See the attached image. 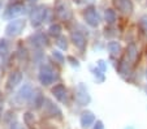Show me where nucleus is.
<instances>
[{
  "label": "nucleus",
  "mask_w": 147,
  "mask_h": 129,
  "mask_svg": "<svg viewBox=\"0 0 147 129\" xmlns=\"http://www.w3.org/2000/svg\"><path fill=\"white\" fill-rule=\"evenodd\" d=\"M59 78V74L50 67V65H43L39 72V81L42 85H51Z\"/></svg>",
  "instance_id": "obj_1"
},
{
  "label": "nucleus",
  "mask_w": 147,
  "mask_h": 129,
  "mask_svg": "<svg viewBox=\"0 0 147 129\" xmlns=\"http://www.w3.org/2000/svg\"><path fill=\"white\" fill-rule=\"evenodd\" d=\"M24 28H25V21L24 20L12 21V22H9L8 26L5 28V34L8 36H16L24 30Z\"/></svg>",
  "instance_id": "obj_2"
},
{
  "label": "nucleus",
  "mask_w": 147,
  "mask_h": 129,
  "mask_svg": "<svg viewBox=\"0 0 147 129\" xmlns=\"http://www.w3.org/2000/svg\"><path fill=\"white\" fill-rule=\"evenodd\" d=\"M46 13H47V11H46L45 5L36 7L33 11V13H31V25L35 26V28L40 25L42 21L46 20Z\"/></svg>",
  "instance_id": "obj_3"
},
{
  "label": "nucleus",
  "mask_w": 147,
  "mask_h": 129,
  "mask_svg": "<svg viewBox=\"0 0 147 129\" xmlns=\"http://www.w3.org/2000/svg\"><path fill=\"white\" fill-rule=\"evenodd\" d=\"M24 11H25L24 5H21V4H14V5L9 7V8L5 11V13H4V18H5V20H11V18H13V17L22 14Z\"/></svg>",
  "instance_id": "obj_4"
},
{
  "label": "nucleus",
  "mask_w": 147,
  "mask_h": 129,
  "mask_svg": "<svg viewBox=\"0 0 147 129\" xmlns=\"http://www.w3.org/2000/svg\"><path fill=\"white\" fill-rule=\"evenodd\" d=\"M33 94H34V91H33V89H31L30 85H24V87L20 90L18 94H17L16 99L18 102H21V103H24V102L29 101V99L33 97Z\"/></svg>",
  "instance_id": "obj_5"
},
{
  "label": "nucleus",
  "mask_w": 147,
  "mask_h": 129,
  "mask_svg": "<svg viewBox=\"0 0 147 129\" xmlns=\"http://www.w3.org/2000/svg\"><path fill=\"white\" fill-rule=\"evenodd\" d=\"M76 99H77V102L80 104H82V106H85V104H87L90 102V97H89V94H87L86 89L83 87V85L78 86V91H77V94H76Z\"/></svg>",
  "instance_id": "obj_6"
},
{
  "label": "nucleus",
  "mask_w": 147,
  "mask_h": 129,
  "mask_svg": "<svg viewBox=\"0 0 147 129\" xmlns=\"http://www.w3.org/2000/svg\"><path fill=\"white\" fill-rule=\"evenodd\" d=\"M21 80H22V74H21V72L12 73L11 76L8 77V81H7V89L8 90L14 89L18 84H21Z\"/></svg>",
  "instance_id": "obj_7"
},
{
  "label": "nucleus",
  "mask_w": 147,
  "mask_h": 129,
  "mask_svg": "<svg viewBox=\"0 0 147 129\" xmlns=\"http://www.w3.org/2000/svg\"><path fill=\"white\" fill-rule=\"evenodd\" d=\"M94 121H95V116L90 111L83 112L82 116H81V125H82L83 129H87L89 126H91L94 124Z\"/></svg>",
  "instance_id": "obj_8"
},
{
  "label": "nucleus",
  "mask_w": 147,
  "mask_h": 129,
  "mask_svg": "<svg viewBox=\"0 0 147 129\" xmlns=\"http://www.w3.org/2000/svg\"><path fill=\"white\" fill-rule=\"evenodd\" d=\"M43 106H45L46 113H47V115H50V116H55V115L59 116L61 113L60 109H59L57 107H56L51 101H48V99H45V102H43Z\"/></svg>",
  "instance_id": "obj_9"
},
{
  "label": "nucleus",
  "mask_w": 147,
  "mask_h": 129,
  "mask_svg": "<svg viewBox=\"0 0 147 129\" xmlns=\"http://www.w3.org/2000/svg\"><path fill=\"white\" fill-rule=\"evenodd\" d=\"M52 94L55 95L56 99H59L60 102H64L65 97H67V89L63 85H56L52 89Z\"/></svg>",
  "instance_id": "obj_10"
},
{
  "label": "nucleus",
  "mask_w": 147,
  "mask_h": 129,
  "mask_svg": "<svg viewBox=\"0 0 147 129\" xmlns=\"http://www.w3.org/2000/svg\"><path fill=\"white\" fill-rule=\"evenodd\" d=\"M85 18H86L87 24H90L91 26H96L99 22V18H98V14L94 9H89V11L85 13Z\"/></svg>",
  "instance_id": "obj_11"
},
{
  "label": "nucleus",
  "mask_w": 147,
  "mask_h": 129,
  "mask_svg": "<svg viewBox=\"0 0 147 129\" xmlns=\"http://www.w3.org/2000/svg\"><path fill=\"white\" fill-rule=\"evenodd\" d=\"M115 5L124 13H129L131 11V3L129 0H115Z\"/></svg>",
  "instance_id": "obj_12"
},
{
  "label": "nucleus",
  "mask_w": 147,
  "mask_h": 129,
  "mask_svg": "<svg viewBox=\"0 0 147 129\" xmlns=\"http://www.w3.org/2000/svg\"><path fill=\"white\" fill-rule=\"evenodd\" d=\"M72 39H73V43H74L78 48H81V50H83V48H85L86 42H85V36H83L81 33H77V31H76V33H73L72 34Z\"/></svg>",
  "instance_id": "obj_13"
},
{
  "label": "nucleus",
  "mask_w": 147,
  "mask_h": 129,
  "mask_svg": "<svg viewBox=\"0 0 147 129\" xmlns=\"http://www.w3.org/2000/svg\"><path fill=\"white\" fill-rule=\"evenodd\" d=\"M57 14H59V17L60 18H63V20H67V18H69V16H70V13H69V11H68L65 7H63V5H59L57 7Z\"/></svg>",
  "instance_id": "obj_14"
},
{
  "label": "nucleus",
  "mask_w": 147,
  "mask_h": 129,
  "mask_svg": "<svg viewBox=\"0 0 147 129\" xmlns=\"http://www.w3.org/2000/svg\"><path fill=\"white\" fill-rule=\"evenodd\" d=\"M7 52H8V45H7V42L4 39H1L0 41V60L5 56Z\"/></svg>",
  "instance_id": "obj_15"
},
{
  "label": "nucleus",
  "mask_w": 147,
  "mask_h": 129,
  "mask_svg": "<svg viewBox=\"0 0 147 129\" xmlns=\"http://www.w3.org/2000/svg\"><path fill=\"white\" fill-rule=\"evenodd\" d=\"M24 121H25L26 125L33 126L34 125V121H35V119H34V115L31 112H26L25 115H24Z\"/></svg>",
  "instance_id": "obj_16"
},
{
  "label": "nucleus",
  "mask_w": 147,
  "mask_h": 129,
  "mask_svg": "<svg viewBox=\"0 0 147 129\" xmlns=\"http://www.w3.org/2000/svg\"><path fill=\"white\" fill-rule=\"evenodd\" d=\"M48 31H50V34H51L52 36H57L59 34H60V31H61V28H60L59 25H52V26L50 28V30H48Z\"/></svg>",
  "instance_id": "obj_17"
},
{
  "label": "nucleus",
  "mask_w": 147,
  "mask_h": 129,
  "mask_svg": "<svg viewBox=\"0 0 147 129\" xmlns=\"http://www.w3.org/2000/svg\"><path fill=\"white\" fill-rule=\"evenodd\" d=\"M108 48H109V51H111L112 53H119V50H120V46L117 45L116 42H111L108 45Z\"/></svg>",
  "instance_id": "obj_18"
},
{
  "label": "nucleus",
  "mask_w": 147,
  "mask_h": 129,
  "mask_svg": "<svg viewBox=\"0 0 147 129\" xmlns=\"http://www.w3.org/2000/svg\"><path fill=\"white\" fill-rule=\"evenodd\" d=\"M106 18L108 22H113L115 21V12L112 11V9H108V11L106 12Z\"/></svg>",
  "instance_id": "obj_19"
},
{
  "label": "nucleus",
  "mask_w": 147,
  "mask_h": 129,
  "mask_svg": "<svg viewBox=\"0 0 147 129\" xmlns=\"http://www.w3.org/2000/svg\"><path fill=\"white\" fill-rule=\"evenodd\" d=\"M57 46H59L60 48H63V50H65V48H67V39H65L64 36H60V38H59Z\"/></svg>",
  "instance_id": "obj_20"
},
{
  "label": "nucleus",
  "mask_w": 147,
  "mask_h": 129,
  "mask_svg": "<svg viewBox=\"0 0 147 129\" xmlns=\"http://www.w3.org/2000/svg\"><path fill=\"white\" fill-rule=\"evenodd\" d=\"M52 56H53V59H56L59 63H63V61H64V56H63V55H61L59 51H53Z\"/></svg>",
  "instance_id": "obj_21"
},
{
  "label": "nucleus",
  "mask_w": 147,
  "mask_h": 129,
  "mask_svg": "<svg viewBox=\"0 0 147 129\" xmlns=\"http://www.w3.org/2000/svg\"><path fill=\"white\" fill-rule=\"evenodd\" d=\"M94 129H104V125H103L102 121H96V124H95Z\"/></svg>",
  "instance_id": "obj_22"
},
{
  "label": "nucleus",
  "mask_w": 147,
  "mask_h": 129,
  "mask_svg": "<svg viewBox=\"0 0 147 129\" xmlns=\"http://www.w3.org/2000/svg\"><path fill=\"white\" fill-rule=\"evenodd\" d=\"M11 129H24V128H22V125H21V124L14 123V124H12V125H11Z\"/></svg>",
  "instance_id": "obj_23"
},
{
  "label": "nucleus",
  "mask_w": 147,
  "mask_h": 129,
  "mask_svg": "<svg viewBox=\"0 0 147 129\" xmlns=\"http://www.w3.org/2000/svg\"><path fill=\"white\" fill-rule=\"evenodd\" d=\"M28 1H30V3H34V1H36V0H28Z\"/></svg>",
  "instance_id": "obj_24"
},
{
  "label": "nucleus",
  "mask_w": 147,
  "mask_h": 129,
  "mask_svg": "<svg viewBox=\"0 0 147 129\" xmlns=\"http://www.w3.org/2000/svg\"><path fill=\"white\" fill-rule=\"evenodd\" d=\"M0 7H1V1H0Z\"/></svg>",
  "instance_id": "obj_25"
}]
</instances>
